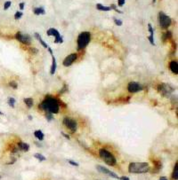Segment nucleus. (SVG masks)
I'll list each match as a JSON object with an SVG mask.
<instances>
[{
	"label": "nucleus",
	"mask_w": 178,
	"mask_h": 180,
	"mask_svg": "<svg viewBox=\"0 0 178 180\" xmlns=\"http://www.w3.org/2000/svg\"><path fill=\"white\" fill-rule=\"evenodd\" d=\"M99 155L101 159L109 166H115L117 164V159L112 153L105 148H101L99 150Z\"/></svg>",
	"instance_id": "3"
},
{
	"label": "nucleus",
	"mask_w": 178,
	"mask_h": 180,
	"mask_svg": "<svg viewBox=\"0 0 178 180\" xmlns=\"http://www.w3.org/2000/svg\"><path fill=\"white\" fill-rule=\"evenodd\" d=\"M17 147H18L19 150L23 151V152H28V151L29 150V144L24 143V142H21V141L18 142Z\"/></svg>",
	"instance_id": "14"
},
{
	"label": "nucleus",
	"mask_w": 178,
	"mask_h": 180,
	"mask_svg": "<svg viewBox=\"0 0 178 180\" xmlns=\"http://www.w3.org/2000/svg\"><path fill=\"white\" fill-rule=\"evenodd\" d=\"M96 169H97L98 171H100V172H102V173H103V174H106V175H108V176H111V177H113V178H115V179H119V176L116 173H114L113 171L110 170L109 169H107V168H105V167H103V166H101V165H97Z\"/></svg>",
	"instance_id": "11"
},
{
	"label": "nucleus",
	"mask_w": 178,
	"mask_h": 180,
	"mask_svg": "<svg viewBox=\"0 0 178 180\" xmlns=\"http://www.w3.org/2000/svg\"><path fill=\"white\" fill-rule=\"evenodd\" d=\"M24 103L26 104V106L29 107V108H31L33 106V104H34V101H33V99L32 98H25L23 99Z\"/></svg>",
	"instance_id": "20"
},
{
	"label": "nucleus",
	"mask_w": 178,
	"mask_h": 180,
	"mask_svg": "<svg viewBox=\"0 0 178 180\" xmlns=\"http://www.w3.org/2000/svg\"><path fill=\"white\" fill-rule=\"evenodd\" d=\"M172 178L174 180H177L178 179V162H175V164H174L173 174H172Z\"/></svg>",
	"instance_id": "19"
},
{
	"label": "nucleus",
	"mask_w": 178,
	"mask_h": 180,
	"mask_svg": "<svg viewBox=\"0 0 178 180\" xmlns=\"http://www.w3.org/2000/svg\"><path fill=\"white\" fill-rule=\"evenodd\" d=\"M152 2H153V3H155V2H156V0H152Z\"/></svg>",
	"instance_id": "43"
},
{
	"label": "nucleus",
	"mask_w": 178,
	"mask_h": 180,
	"mask_svg": "<svg viewBox=\"0 0 178 180\" xmlns=\"http://www.w3.org/2000/svg\"><path fill=\"white\" fill-rule=\"evenodd\" d=\"M61 135H62V136H63L64 137H66L67 139H69V138H70V137H69V135H67V134H65V133H64L63 131H61Z\"/></svg>",
	"instance_id": "36"
},
{
	"label": "nucleus",
	"mask_w": 178,
	"mask_h": 180,
	"mask_svg": "<svg viewBox=\"0 0 178 180\" xmlns=\"http://www.w3.org/2000/svg\"><path fill=\"white\" fill-rule=\"evenodd\" d=\"M142 89H144L142 85L137 82H130L127 85V91L131 93L139 92V91H142Z\"/></svg>",
	"instance_id": "10"
},
{
	"label": "nucleus",
	"mask_w": 178,
	"mask_h": 180,
	"mask_svg": "<svg viewBox=\"0 0 178 180\" xmlns=\"http://www.w3.org/2000/svg\"><path fill=\"white\" fill-rule=\"evenodd\" d=\"M56 67H57L56 60H55V57L53 55V56H52V66H51V71H50V74H51L52 76H54V75L55 74Z\"/></svg>",
	"instance_id": "15"
},
{
	"label": "nucleus",
	"mask_w": 178,
	"mask_h": 180,
	"mask_svg": "<svg viewBox=\"0 0 178 180\" xmlns=\"http://www.w3.org/2000/svg\"><path fill=\"white\" fill-rule=\"evenodd\" d=\"M91 40V33L88 31L81 32L77 39V45H78V50H83L85 49L90 43Z\"/></svg>",
	"instance_id": "4"
},
{
	"label": "nucleus",
	"mask_w": 178,
	"mask_h": 180,
	"mask_svg": "<svg viewBox=\"0 0 178 180\" xmlns=\"http://www.w3.org/2000/svg\"><path fill=\"white\" fill-rule=\"evenodd\" d=\"M169 68L172 71V73H174V75L178 74V63L176 60H172L169 63Z\"/></svg>",
	"instance_id": "13"
},
{
	"label": "nucleus",
	"mask_w": 178,
	"mask_h": 180,
	"mask_svg": "<svg viewBox=\"0 0 178 180\" xmlns=\"http://www.w3.org/2000/svg\"><path fill=\"white\" fill-rule=\"evenodd\" d=\"M47 50H48V52H49V53H50V54H51V55L53 56V55H54V52H53V50H52V48H51V47L49 46Z\"/></svg>",
	"instance_id": "38"
},
{
	"label": "nucleus",
	"mask_w": 178,
	"mask_h": 180,
	"mask_svg": "<svg viewBox=\"0 0 178 180\" xmlns=\"http://www.w3.org/2000/svg\"><path fill=\"white\" fill-rule=\"evenodd\" d=\"M15 38L17 41H19L20 43L23 44V45H29L31 44V38L29 35L26 33H23V32H17L15 34Z\"/></svg>",
	"instance_id": "8"
},
{
	"label": "nucleus",
	"mask_w": 178,
	"mask_h": 180,
	"mask_svg": "<svg viewBox=\"0 0 178 180\" xmlns=\"http://www.w3.org/2000/svg\"><path fill=\"white\" fill-rule=\"evenodd\" d=\"M22 17V13L21 12H16L15 14H14V18L15 20H19Z\"/></svg>",
	"instance_id": "29"
},
{
	"label": "nucleus",
	"mask_w": 178,
	"mask_h": 180,
	"mask_svg": "<svg viewBox=\"0 0 178 180\" xmlns=\"http://www.w3.org/2000/svg\"><path fill=\"white\" fill-rule=\"evenodd\" d=\"M158 91L165 98H170L171 97V94L174 92V89L168 84H166V83H162V84H159L158 85Z\"/></svg>",
	"instance_id": "5"
},
{
	"label": "nucleus",
	"mask_w": 178,
	"mask_h": 180,
	"mask_svg": "<svg viewBox=\"0 0 178 180\" xmlns=\"http://www.w3.org/2000/svg\"><path fill=\"white\" fill-rule=\"evenodd\" d=\"M46 118L47 119V121H48V122H51V121L54 119L53 115H52V114H49V113H46Z\"/></svg>",
	"instance_id": "30"
},
{
	"label": "nucleus",
	"mask_w": 178,
	"mask_h": 180,
	"mask_svg": "<svg viewBox=\"0 0 178 180\" xmlns=\"http://www.w3.org/2000/svg\"><path fill=\"white\" fill-rule=\"evenodd\" d=\"M24 6H25V4H24L23 2L20 3V9H21V10H23V9H24Z\"/></svg>",
	"instance_id": "37"
},
{
	"label": "nucleus",
	"mask_w": 178,
	"mask_h": 180,
	"mask_svg": "<svg viewBox=\"0 0 178 180\" xmlns=\"http://www.w3.org/2000/svg\"><path fill=\"white\" fill-rule=\"evenodd\" d=\"M0 116H3V112H1V111H0Z\"/></svg>",
	"instance_id": "42"
},
{
	"label": "nucleus",
	"mask_w": 178,
	"mask_h": 180,
	"mask_svg": "<svg viewBox=\"0 0 178 180\" xmlns=\"http://www.w3.org/2000/svg\"><path fill=\"white\" fill-rule=\"evenodd\" d=\"M34 13L36 15H41V14H45V9L43 7H37L34 9Z\"/></svg>",
	"instance_id": "21"
},
{
	"label": "nucleus",
	"mask_w": 178,
	"mask_h": 180,
	"mask_svg": "<svg viewBox=\"0 0 178 180\" xmlns=\"http://www.w3.org/2000/svg\"><path fill=\"white\" fill-rule=\"evenodd\" d=\"M172 38V33L170 31H167L166 33H164V35H163V40L166 41L167 39H170Z\"/></svg>",
	"instance_id": "23"
},
{
	"label": "nucleus",
	"mask_w": 178,
	"mask_h": 180,
	"mask_svg": "<svg viewBox=\"0 0 178 180\" xmlns=\"http://www.w3.org/2000/svg\"><path fill=\"white\" fill-rule=\"evenodd\" d=\"M148 30L150 32V35L151 37H154V31H153V28L152 26V24H148Z\"/></svg>",
	"instance_id": "25"
},
{
	"label": "nucleus",
	"mask_w": 178,
	"mask_h": 180,
	"mask_svg": "<svg viewBox=\"0 0 178 180\" xmlns=\"http://www.w3.org/2000/svg\"><path fill=\"white\" fill-rule=\"evenodd\" d=\"M34 136H35L36 138L39 139V141H42V140L44 139V137H45V135H44L43 131L40 130H35V131H34Z\"/></svg>",
	"instance_id": "16"
},
{
	"label": "nucleus",
	"mask_w": 178,
	"mask_h": 180,
	"mask_svg": "<svg viewBox=\"0 0 178 180\" xmlns=\"http://www.w3.org/2000/svg\"><path fill=\"white\" fill-rule=\"evenodd\" d=\"M47 35L49 37H54V43L55 44H61L63 42V39L61 38V35L60 34V32L55 29V28H49L46 32Z\"/></svg>",
	"instance_id": "9"
},
{
	"label": "nucleus",
	"mask_w": 178,
	"mask_h": 180,
	"mask_svg": "<svg viewBox=\"0 0 178 180\" xmlns=\"http://www.w3.org/2000/svg\"><path fill=\"white\" fill-rule=\"evenodd\" d=\"M77 58H78V54H77V53H71V54L68 55V56L64 59V60H63V62H62L63 66H64V67H69V66H71V65H72V64L76 61Z\"/></svg>",
	"instance_id": "12"
},
{
	"label": "nucleus",
	"mask_w": 178,
	"mask_h": 180,
	"mask_svg": "<svg viewBox=\"0 0 178 180\" xmlns=\"http://www.w3.org/2000/svg\"><path fill=\"white\" fill-rule=\"evenodd\" d=\"M67 162H68V163H69L71 166H74V167H79V164L77 162H75V161H72V160H67Z\"/></svg>",
	"instance_id": "27"
},
{
	"label": "nucleus",
	"mask_w": 178,
	"mask_h": 180,
	"mask_svg": "<svg viewBox=\"0 0 178 180\" xmlns=\"http://www.w3.org/2000/svg\"><path fill=\"white\" fill-rule=\"evenodd\" d=\"M15 102H16V100H15V99H14V98L10 97V98L8 99V105H9L10 106H12V107H14Z\"/></svg>",
	"instance_id": "24"
},
{
	"label": "nucleus",
	"mask_w": 178,
	"mask_h": 180,
	"mask_svg": "<svg viewBox=\"0 0 178 180\" xmlns=\"http://www.w3.org/2000/svg\"><path fill=\"white\" fill-rule=\"evenodd\" d=\"M34 157L37 159L38 161H39V162H44V161L46 160V158L43 154H34Z\"/></svg>",
	"instance_id": "22"
},
{
	"label": "nucleus",
	"mask_w": 178,
	"mask_h": 180,
	"mask_svg": "<svg viewBox=\"0 0 178 180\" xmlns=\"http://www.w3.org/2000/svg\"><path fill=\"white\" fill-rule=\"evenodd\" d=\"M63 124L64 126L69 129L71 132L75 133L78 130V123L75 119L71 117H64L63 119Z\"/></svg>",
	"instance_id": "6"
},
{
	"label": "nucleus",
	"mask_w": 178,
	"mask_h": 180,
	"mask_svg": "<svg viewBox=\"0 0 178 180\" xmlns=\"http://www.w3.org/2000/svg\"><path fill=\"white\" fill-rule=\"evenodd\" d=\"M114 22H115V24L117 25V26H119V27H120V26H122V21H120V20H119V19H116V18H114Z\"/></svg>",
	"instance_id": "31"
},
{
	"label": "nucleus",
	"mask_w": 178,
	"mask_h": 180,
	"mask_svg": "<svg viewBox=\"0 0 178 180\" xmlns=\"http://www.w3.org/2000/svg\"><path fill=\"white\" fill-rule=\"evenodd\" d=\"M9 86L13 89H17L18 88V84L15 82V81H11L9 83Z\"/></svg>",
	"instance_id": "26"
},
{
	"label": "nucleus",
	"mask_w": 178,
	"mask_h": 180,
	"mask_svg": "<svg viewBox=\"0 0 178 180\" xmlns=\"http://www.w3.org/2000/svg\"><path fill=\"white\" fill-rule=\"evenodd\" d=\"M30 52H31L32 53H33V52H34V53H37V52H38V51L36 50V49H34V48H30Z\"/></svg>",
	"instance_id": "39"
},
{
	"label": "nucleus",
	"mask_w": 178,
	"mask_h": 180,
	"mask_svg": "<svg viewBox=\"0 0 178 180\" xmlns=\"http://www.w3.org/2000/svg\"><path fill=\"white\" fill-rule=\"evenodd\" d=\"M12 5V2L11 1H6L5 4H4V10H7Z\"/></svg>",
	"instance_id": "28"
},
{
	"label": "nucleus",
	"mask_w": 178,
	"mask_h": 180,
	"mask_svg": "<svg viewBox=\"0 0 178 180\" xmlns=\"http://www.w3.org/2000/svg\"><path fill=\"white\" fill-rule=\"evenodd\" d=\"M35 37H36V38H37V39L39 40V42L41 44V45H42L43 47H45L46 49H48V47H49V46H48V45H47V44H46V42L43 40V39H42L41 35H40L39 33H35Z\"/></svg>",
	"instance_id": "17"
},
{
	"label": "nucleus",
	"mask_w": 178,
	"mask_h": 180,
	"mask_svg": "<svg viewBox=\"0 0 178 180\" xmlns=\"http://www.w3.org/2000/svg\"><path fill=\"white\" fill-rule=\"evenodd\" d=\"M119 180H130V178L126 176H119Z\"/></svg>",
	"instance_id": "35"
},
{
	"label": "nucleus",
	"mask_w": 178,
	"mask_h": 180,
	"mask_svg": "<svg viewBox=\"0 0 178 180\" xmlns=\"http://www.w3.org/2000/svg\"><path fill=\"white\" fill-rule=\"evenodd\" d=\"M159 180H168V179H167V178L166 176H161V177H160V178H159Z\"/></svg>",
	"instance_id": "40"
},
{
	"label": "nucleus",
	"mask_w": 178,
	"mask_h": 180,
	"mask_svg": "<svg viewBox=\"0 0 178 180\" xmlns=\"http://www.w3.org/2000/svg\"><path fill=\"white\" fill-rule=\"evenodd\" d=\"M159 23L160 25L161 28H167L171 23H172V20L169 16H167L165 13L163 12H159Z\"/></svg>",
	"instance_id": "7"
},
{
	"label": "nucleus",
	"mask_w": 178,
	"mask_h": 180,
	"mask_svg": "<svg viewBox=\"0 0 178 180\" xmlns=\"http://www.w3.org/2000/svg\"><path fill=\"white\" fill-rule=\"evenodd\" d=\"M126 3V0H119L118 1V5L119 6H123Z\"/></svg>",
	"instance_id": "33"
},
{
	"label": "nucleus",
	"mask_w": 178,
	"mask_h": 180,
	"mask_svg": "<svg viewBox=\"0 0 178 180\" xmlns=\"http://www.w3.org/2000/svg\"><path fill=\"white\" fill-rule=\"evenodd\" d=\"M96 9L99 11H103V12H109L111 11L110 6H105L102 4H96Z\"/></svg>",
	"instance_id": "18"
},
{
	"label": "nucleus",
	"mask_w": 178,
	"mask_h": 180,
	"mask_svg": "<svg viewBox=\"0 0 178 180\" xmlns=\"http://www.w3.org/2000/svg\"><path fill=\"white\" fill-rule=\"evenodd\" d=\"M29 120H32V116H29Z\"/></svg>",
	"instance_id": "41"
},
{
	"label": "nucleus",
	"mask_w": 178,
	"mask_h": 180,
	"mask_svg": "<svg viewBox=\"0 0 178 180\" xmlns=\"http://www.w3.org/2000/svg\"><path fill=\"white\" fill-rule=\"evenodd\" d=\"M110 7H111V10H112V9H114L116 12H118V13H122L121 11H119V10H118V8H116V6H115V5H112Z\"/></svg>",
	"instance_id": "34"
},
{
	"label": "nucleus",
	"mask_w": 178,
	"mask_h": 180,
	"mask_svg": "<svg viewBox=\"0 0 178 180\" xmlns=\"http://www.w3.org/2000/svg\"><path fill=\"white\" fill-rule=\"evenodd\" d=\"M150 169L149 163L146 162H131L128 166V171L131 174H144L148 172Z\"/></svg>",
	"instance_id": "2"
},
{
	"label": "nucleus",
	"mask_w": 178,
	"mask_h": 180,
	"mask_svg": "<svg viewBox=\"0 0 178 180\" xmlns=\"http://www.w3.org/2000/svg\"><path fill=\"white\" fill-rule=\"evenodd\" d=\"M148 39L151 43L152 45H155V42H154V37H151V35H149L148 37Z\"/></svg>",
	"instance_id": "32"
},
{
	"label": "nucleus",
	"mask_w": 178,
	"mask_h": 180,
	"mask_svg": "<svg viewBox=\"0 0 178 180\" xmlns=\"http://www.w3.org/2000/svg\"><path fill=\"white\" fill-rule=\"evenodd\" d=\"M39 107L49 114H58L60 110V102L58 99L53 96H46L45 99L41 102Z\"/></svg>",
	"instance_id": "1"
}]
</instances>
